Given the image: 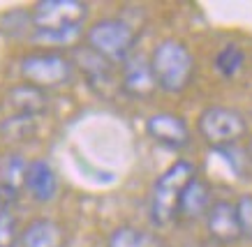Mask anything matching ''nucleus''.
<instances>
[{"instance_id": "obj_6", "label": "nucleus", "mask_w": 252, "mask_h": 247, "mask_svg": "<svg viewBox=\"0 0 252 247\" xmlns=\"http://www.w3.org/2000/svg\"><path fill=\"white\" fill-rule=\"evenodd\" d=\"M21 77L39 90L58 88L72 77V62L58 54H32L21 60Z\"/></svg>"}, {"instance_id": "obj_21", "label": "nucleus", "mask_w": 252, "mask_h": 247, "mask_svg": "<svg viewBox=\"0 0 252 247\" xmlns=\"http://www.w3.org/2000/svg\"><path fill=\"white\" fill-rule=\"evenodd\" d=\"M245 153H248V160L252 162V137H250V141H248V148H245Z\"/></svg>"}, {"instance_id": "obj_19", "label": "nucleus", "mask_w": 252, "mask_h": 247, "mask_svg": "<svg viewBox=\"0 0 252 247\" xmlns=\"http://www.w3.org/2000/svg\"><path fill=\"white\" fill-rule=\"evenodd\" d=\"M234 206L241 226V238H252V194H243Z\"/></svg>"}, {"instance_id": "obj_10", "label": "nucleus", "mask_w": 252, "mask_h": 247, "mask_svg": "<svg viewBox=\"0 0 252 247\" xmlns=\"http://www.w3.org/2000/svg\"><path fill=\"white\" fill-rule=\"evenodd\" d=\"M23 187L28 190L35 201H51L58 192V178H56L54 169H51V164L44 162V160H32L28 164V169H26V183Z\"/></svg>"}, {"instance_id": "obj_8", "label": "nucleus", "mask_w": 252, "mask_h": 247, "mask_svg": "<svg viewBox=\"0 0 252 247\" xmlns=\"http://www.w3.org/2000/svg\"><path fill=\"white\" fill-rule=\"evenodd\" d=\"M123 88L134 97H148L151 93H155L158 81H155L151 60L144 54L132 51L123 60Z\"/></svg>"}, {"instance_id": "obj_13", "label": "nucleus", "mask_w": 252, "mask_h": 247, "mask_svg": "<svg viewBox=\"0 0 252 247\" xmlns=\"http://www.w3.org/2000/svg\"><path fill=\"white\" fill-rule=\"evenodd\" d=\"M7 100H9V107L16 111V116H23V118L42 116L46 111V104H49L44 90H39V88H35L31 83H21L16 88H12Z\"/></svg>"}, {"instance_id": "obj_5", "label": "nucleus", "mask_w": 252, "mask_h": 247, "mask_svg": "<svg viewBox=\"0 0 252 247\" xmlns=\"http://www.w3.org/2000/svg\"><path fill=\"white\" fill-rule=\"evenodd\" d=\"M197 127L204 141H208L215 148H227L248 134V120L243 118V113L236 109L220 107V104L204 109L199 113Z\"/></svg>"}, {"instance_id": "obj_14", "label": "nucleus", "mask_w": 252, "mask_h": 247, "mask_svg": "<svg viewBox=\"0 0 252 247\" xmlns=\"http://www.w3.org/2000/svg\"><path fill=\"white\" fill-rule=\"evenodd\" d=\"M77 62L84 70L93 85H111L114 83V72H111V62L97 55L93 49H77Z\"/></svg>"}, {"instance_id": "obj_1", "label": "nucleus", "mask_w": 252, "mask_h": 247, "mask_svg": "<svg viewBox=\"0 0 252 247\" xmlns=\"http://www.w3.org/2000/svg\"><path fill=\"white\" fill-rule=\"evenodd\" d=\"M88 5L79 0H42L32 9V28L42 42H72L81 32Z\"/></svg>"}, {"instance_id": "obj_18", "label": "nucleus", "mask_w": 252, "mask_h": 247, "mask_svg": "<svg viewBox=\"0 0 252 247\" xmlns=\"http://www.w3.org/2000/svg\"><path fill=\"white\" fill-rule=\"evenodd\" d=\"M19 240H21V231H19L14 213L0 208V247H16Z\"/></svg>"}, {"instance_id": "obj_2", "label": "nucleus", "mask_w": 252, "mask_h": 247, "mask_svg": "<svg viewBox=\"0 0 252 247\" xmlns=\"http://www.w3.org/2000/svg\"><path fill=\"white\" fill-rule=\"evenodd\" d=\"M158 88L167 93H183L194 79V58L181 39H162L151 54Z\"/></svg>"}, {"instance_id": "obj_3", "label": "nucleus", "mask_w": 252, "mask_h": 247, "mask_svg": "<svg viewBox=\"0 0 252 247\" xmlns=\"http://www.w3.org/2000/svg\"><path fill=\"white\" fill-rule=\"evenodd\" d=\"M190 178H194V164L188 162V160H178L155 180L153 194H151V217H153V224L164 226V224H171L178 217L181 192H183L185 183Z\"/></svg>"}, {"instance_id": "obj_11", "label": "nucleus", "mask_w": 252, "mask_h": 247, "mask_svg": "<svg viewBox=\"0 0 252 247\" xmlns=\"http://www.w3.org/2000/svg\"><path fill=\"white\" fill-rule=\"evenodd\" d=\"M23 247H63L65 245V231L63 226L49 217L32 220L21 231Z\"/></svg>"}, {"instance_id": "obj_17", "label": "nucleus", "mask_w": 252, "mask_h": 247, "mask_svg": "<svg viewBox=\"0 0 252 247\" xmlns=\"http://www.w3.org/2000/svg\"><path fill=\"white\" fill-rule=\"evenodd\" d=\"M215 70L218 74L224 79H234L238 72L243 70L245 65V54L243 49L236 47V44H227L224 49H220V54L215 55Z\"/></svg>"}, {"instance_id": "obj_15", "label": "nucleus", "mask_w": 252, "mask_h": 247, "mask_svg": "<svg viewBox=\"0 0 252 247\" xmlns=\"http://www.w3.org/2000/svg\"><path fill=\"white\" fill-rule=\"evenodd\" d=\"M26 169H28V164H26L23 157H19V155L5 157L2 164H0V187H2V192L14 196L26 183Z\"/></svg>"}, {"instance_id": "obj_4", "label": "nucleus", "mask_w": 252, "mask_h": 247, "mask_svg": "<svg viewBox=\"0 0 252 247\" xmlns=\"http://www.w3.org/2000/svg\"><path fill=\"white\" fill-rule=\"evenodd\" d=\"M88 49L109 62H123L137 47V32L121 19H102L86 32Z\"/></svg>"}, {"instance_id": "obj_9", "label": "nucleus", "mask_w": 252, "mask_h": 247, "mask_svg": "<svg viewBox=\"0 0 252 247\" xmlns=\"http://www.w3.org/2000/svg\"><path fill=\"white\" fill-rule=\"evenodd\" d=\"M206 229L218 243H236L241 238V226H238L236 206L231 201H215L206 213Z\"/></svg>"}, {"instance_id": "obj_12", "label": "nucleus", "mask_w": 252, "mask_h": 247, "mask_svg": "<svg viewBox=\"0 0 252 247\" xmlns=\"http://www.w3.org/2000/svg\"><path fill=\"white\" fill-rule=\"evenodd\" d=\"M211 208V185L204 178H190L185 183L181 201H178V215L185 217H201Z\"/></svg>"}, {"instance_id": "obj_20", "label": "nucleus", "mask_w": 252, "mask_h": 247, "mask_svg": "<svg viewBox=\"0 0 252 247\" xmlns=\"http://www.w3.org/2000/svg\"><path fill=\"white\" fill-rule=\"evenodd\" d=\"M32 120H35V118L14 116L2 125V132H5L7 137H12V139H26V137L32 132Z\"/></svg>"}, {"instance_id": "obj_7", "label": "nucleus", "mask_w": 252, "mask_h": 247, "mask_svg": "<svg viewBox=\"0 0 252 247\" xmlns=\"http://www.w3.org/2000/svg\"><path fill=\"white\" fill-rule=\"evenodd\" d=\"M146 130L158 143H162L164 148H171V150H181L190 143V127L185 123V118L169 113V111H162V113H155L148 118Z\"/></svg>"}, {"instance_id": "obj_16", "label": "nucleus", "mask_w": 252, "mask_h": 247, "mask_svg": "<svg viewBox=\"0 0 252 247\" xmlns=\"http://www.w3.org/2000/svg\"><path fill=\"white\" fill-rule=\"evenodd\" d=\"M107 247H162V243L148 231H141L134 226H118L109 236Z\"/></svg>"}]
</instances>
